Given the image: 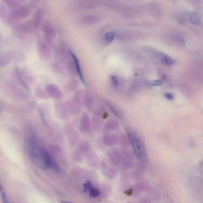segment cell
<instances>
[{
	"label": "cell",
	"instance_id": "6da1fadb",
	"mask_svg": "<svg viewBox=\"0 0 203 203\" xmlns=\"http://www.w3.org/2000/svg\"><path fill=\"white\" fill-rule=\"evenodd\" d=\"M30 138L28 142V150L31 160L41 168L46 170L51 167L52 159L48 152L41 148L35 140Z\"/></svg>",
	"mask_w": 203,
	"mask_h": 203
},
{
	"label": "cell",
	"instance_id": "603a6c76",
	"mask_svg": "<svg viewBox=\"0 0 203 203\" xmlns=\"http://www.w3.org/2000/svg\"><path fill=\"white\" fill-rule=\"evenodd\" d=\"M14 56L13 61L16 63H23L25 60V55L22 52L18 51H14Z\"/></svg>",
	"mask_w": 203,
	"mask_h": 203
},
{
	"label": "cell",
	"instance_id": "8fae6325",
	"mask_svg": "<svg viewBox=\"0 0 203 203\" xmlns=\"http://www.w3.org/2000/svg\"><path fill=\"white\" fill-rule=\"evenodd\" d=\"M16 28L17 32L23 34L30 33L36 29L32 20L26 21Z\"/></svg>",
	"mask_w": 203,
	"mask_h": 203
},
{
	"label": "cell",
	"instance_id": "52a82bcc",
	"mask_svg": "<svg viewBox=\"0 0 203 203\" xmlns=\"http://www.w3.org/2000/svg\"><path fill=\"white\" fill-rule=\"evenodd\" d=\"M45 90L49 96L54 99H60L62 97L60 89L56 84H50L46 86Z\"/></svg>",
	"mask_w": 203,
	"mask_h": 203
},
{
	"label": "cell",
	"instance_id": "8d00e7d4",
	"mask_svg": "<svg viewBox=\"0 0 203 203\" xmlns=\"http://www.w3.org/2000/svg\"><path fill=\"white\" fill-rule=\"evenodd\" d=\"M17 1H19V2H24V1H26V0H17Z\"/></svg>",
	"mask_w": 203,
	"mask_h": 203
},
{
	"label": "cell",
	"instance_id": "4fadbf2b",
	"mask_svg": "<svg viewBox=\"0 0 203 203\" xmlns=\"http://www.w3.org/2000/svg\"><path fill=\"white\" fill-rule=\"evenodd\" d=\"M155 56L160 62L166 65H173L176 63L175 60L174 59L172 58L166 54L161 52L156 53Z\"/></svg>",
	"mask_w": 203,
	"mask_h": 203
},
{
	"label": "cell",
	"instance_id": "f546056e",
	"mask_svg": "<svg viewBox=\"0 0 203 203\" xmlns=\"http://www.w3.org/2000/svg\"><path fill=\"white\" fill-rule=\"evenodd\" d=\"M51 167H52L54 170L55 171H56L58 172L61 171V169H60V166H59L58 165L55 161L53 159H52Z\"/></svg>",
	"mask_w": 203,
	"mask_h": 203
},
{
	"label": "cell",
	"instance_id": "d6a6232c",
	"mask_svg": "<svg viewBox=\"0 0 203 203\" xmlns=\"http://www.w3.org/2000/svg\"><path fill=\"white\" fill-rule=\"evenodd\" d=\"M111 80L112 82V84L113 86L115 87H117L119 85V82L118 78L116 76H111Z\"/></svg>",
	"mask_w": 203,
	"mask_h": 203
},
{
	"label": "cell",
	"instance_id": "ba28073f",
	"mask_svg": "<svg viewBox=\"0 0 203 203\" xmlns=\"http://www.w3.org/2000/svg\"><path fill=\"white\" fill-rule=\"evenodd\" d=\"M14 51L7 50L3 52L0 56V64L2 67L7 66L11 62L13 61Z\"/></svg>",
	"mask_w": 203,
	"mask_h": 203
},
{
	"label": "cell",
	"instance_id": "7402d4cb",
	"mask_svg": "<svg viewBox=\"0 0 203 203\" xmlns=\"http://www.w3.org/2000/svg\"><path fill=\"white\" fill-rule=\"evenodd\" d=\"M117 36H118V34L115 31L108 32L104 36V41L107 44L111 43Z\"/></svg>",
	"mask_w": 203,
	"mask_h": 203
},
{
	"label": "cell",
	"instance_id": "1f68e13d",
	"mask_svg": "<svg viewBox=\"0 0 203 203\" xmlns=\"http://www.w3.org/2000/svg\"><path fill=\"white\" fill-rule=\"evenodd\" d=\"M174 40L176 43L180 45L184 46L185 45V41L182 38L179 37H175L174 38Z\"/></svg>",
	"mask_w": 203,
	"mask_h": 203
},
{
	"label": "cell",
	"instance_id": "9c48e42d",
	"mask_svg": "<svg viewBox=\"0 0 203 203\" xmlns=\"http://www.w3.org/2000/svg\"><path fill=\"white\" fill-rule=\"evenodd\" d=\"M11 91L16 96L22 99H27L28 98L27 93L14 82H10L8 84Z\"/></svg>",
	"mask_w": 203,
	"mask_h": 203
},
{
	"label": "cell",
	"instance_id": "cb8c5ba5",
	"mask_svg": "<svg viewBox=\"0 0 203 203\" xmlns=\"http://www.w3.org/2000/svg\"><path fill=\"white\" fill-rule=\"evenodd\" d=\"M93 100L92 97L88 93H85L84 94L83 104L84 106L87 108H90L92 106Z\"/></svg>",
	"mask_w": 203,
	"mask_h": 203
},
{
	"label": "cell",
	"instance_id": "7c38bea8",
	"mask_svg": "<svg viewBox=\"0 0 203 203\" xmlns=\"http://www.w3.org/2000/svg\"><path fill=\"white\" fill-rule=\"evenodd\" d=\"M55 110L56 115L60 119H65L68 117L69 112L64 103L56 104Z\"/></svg>",
	"mask_w": 203,
	"mask_h": 203
},
{
	"label": "cell",
	"instance_id": "d4e9b609",
	"mask_svg": "<svg viewBox=\"0 0 203 203\" xmlns=\"http://www.w3.org/2000/svg\"><path fill=\"white\" fill-rule=\"evenodd\" d=\"M79 86L78 80L76 79H71L67 83V87L69 90L74 91L77 89Z\"/></svg>",
	"mask_w": 203,
	"mask_h": 203
},
{
	"label": "cell",
	"instance_id": "d6986e66",
	"mask_svg": "<svg viewBox=\"0 0 203 203\" xmlns=\"http://www.w3.org/2000/svg\"><path fill=\"white\" fill-rule=\"evenodd\" d=\"M36 96L38 99L41 100H47L49 95L45 89L41 87H38L36 91Z\"/></svg>",
	"mask_w": 203,
	"mask_h": 203
},
{
	"label": "cell",
	"instance_id": "44dd1931",
	"mask_svg": "<svg viewBox=\"0 0 203 203\" xmlns=\"http://www.w3.org/2000/svg\"><path fill=\"white\" fill-rule=\"evenodd\" d=\"M89 118L87 114L82 115L81 120V127L84 131H86L89 127Z\"/></svg>",
	"mask_w": 203,
	"mask_h": 203
},
{
	"label": "cell",
	"instance_id": "836d02e7",
	"mask_svg": "<svg viewBox=\"0 0 203 203\" xmlns=\"http://www.w3.org/2000/svg\"><path fill=\"white\" fill-rule=\"evenodd\" d=\"M93 187L92 185L91 182L89 181H87L84 184V190L85 191H89V190Z\"/></svg>",
	"mask_w": 203,
	"mask_h": 203
},
{
	"label": "cell",
	"instance_id": "e0dca14e",
	"mask_svg": "<svg viewBox=\"0 0 203 203\" xmlns=\"http://www.w3.org/2000/svg\"><path fill=\"white\" fill-rule=\"evenodd\" d=\"M105 103L106 105L108 106V108H109L111 112L115 117H116L118 119H123L124 117L123 114L120 110L118 107L115 106L112 103L110 102L106 101Z\"/></svg>",
	"mask_w": 203,
	"mask_h": 203
},
{
	"label": "cell",
	"instance_id": "4316f807",
	"mask_svg": "<svg viewBox=\"0 0 203 203\" xmlns=\"http://www.w3.org/2000/svg\"><path fill=\"white\" fill-rule=\"evenodd\" d=\"M95 21L94 17L91 15H85L82 17L81 19V22L84 24H91L93 23Z\"/></svg>",
	"mask_w": 203,
	"mask_h": 203
},
{
	"label": "cell",
	"instance_id": "2e32d148",
	"mask_svg": "<svg viewBox=\"0 0 203 203\" xmlns=\"http://www.w3.org/2000/svg\"><path fill=\"white\" fill-rule=\"evenodd\" d=\"M64 104L70 114L75 115L81 112L80 105L76 104L74 101H66L64 102Z\"/></svg>",
	"mask_w": 203,
	"mask_h": 203
},
{
	"label": "cell",
	"instance_id": "83f0119b",
	"mask_svg": "<svg viewBox=\"0 0 203 203\" xmlns=\"http://www.w3.org/2000/svg\"><path fill=\"white\" fill-rule=\"evenodd\" d=\"M8 6L11 8H16L19 6V2L17 0H2Z\"/></svg>",
	"mask_w": 203,
	"mask_h": 203
},
{
	"label": "cell",
	"instance_id": "9a60e30c",
	"mask_svg": "<svg viewBox=\"0 0 203 203\" xmlns=\"http://www.w3.org/2000/svg\"><path fill=\"white\" fill-rule=\"evenodd\" d=\"M56 57L59 61H64L67 58V52L65 45L63 43H60L56 49Z\"/></svg>",
	"mask_w": 203,
	"mask_h": 203
},
{
	"label": "cell",
	"instance_id": "ac0fdd59",
	"mask_svg": "<svg viewBox=\"0 0 203 203\" xmlns=\"http://www.w3.org/2000/svg\"><path fill=\"white\" fill-rule=\"evenodd\" d=\"M71 60H69L68 63H67V71L70 75L75 76L77 75V70L76 69V63H75L74 59L71 56Z\"/></svg>",
	"mask_w": 203,
	"mask_h": 203
},
{
	"label": "cell",
	"instance_id": "5bb4252c",
	"mask_svg": "<svg viewBox=\"0 0 203 203\" xmlns=\"http://www.w3.org/2000/svg\"><path fill=\"white\" fill-rule=\"evenodd\" d=\"M68 52L70 55L71 56V57L73 58V59H74L75 63H76V69H77V75H78L79 77H80V80H81V81L82 82L83 84H84L85 86H87V84L86 82L84 75H83L81 66H80V63H79L78 58H77V56H76L75 54L72 50H70H70H68Z\"/></svg>",
	"mask_w": 203,
	"mask_h": 203
},
{
	"label": "cell",
	"instance_id": "30bf717a",
	"mask_svg": "<svg viewBox=\"0 0 203 203\" xmlns=\"http://www.w3.org/2000/svg\"><path fill=\"white\" fill-rule=\"evenodd\" d=\"M45 15L44 9L42 7L38 8L34 12L32 20L36 29H37L42 23Z\"/></svg>",
	"mask_w": 203,
	"mask_h": 203
},
{
	"label": "cell",
	"instance_id": "7a4b0ae2",
	"mask_svg": "<svg viewBox=\"0 0 203 203\" xmlns=\"http://www.w3.org/2000/svg\"><path fill=\"white\" fill-rule=\"evenodd\" d=\"M125 130L135 156L142 163H147L148 161L147 152L142 139L133 129L128 127L126 128Z\"/></svg>",
	"mask_w": 203,
	"mask_h": 203
},
{
	"label": "cell",
	"instance_id": "277c9868",
	"mask_svg": "<svg viewBox=\"0 0 203 203\" xmlns=\"http://www.w3.org/2000/svg\"><path fill=\"white\" fill-rule=\"evenodd\" d=\"M41 29L44 38L46 43L53 42L56 37V32L53 25L50 21L46 20L42 24Z\"/></svg>",
	"mask_w": 203,
	"mask_h": 203
},
{
	"label": "cell",
	"instance_id": "ffe728a7",
	"mask_svg": "<svg viewBox=\"0 0 203 203\" xmlns=\"http://www.w3.org/2000/svg\"><path fill=\"white\" fill-rule=\"evenodd\" d=\"M84 94L81 90H79L76 91L73 97V101L76 104L80 106L83 104Z\"/></svg>",
	"mask_w": 203,
	"mask_h": 203
},
{
	"label": "cell",
	"instance_id": "3957f363",
	"mask_svg": "<svg viewBox=\"0 0 203 203\" xmlns=\"http://www.w3.org/2000/svg\"><path fill=\"white\" fill-rule=\"evenodd\" d=\"M15 78L24 88L28 89L29 85L34 81V77L31 72L26 69L16 68L14 71Z\"/></svg>",
	"mask_w": 203,
	"mask_h": 203
},
{
	"label": "cell",
	"instance_id": "e575fe53",
	"mask_svg": "<svg viewBox=\"0 0 203 203\" xmlns=\"http://www.w3.org/2000/svg\"><path fill=\"white\" fill-rule=\"evenodd\" d=\"M164 96L168 100H173L174 99V97L173 94L170 93H166L164 94Z\"/></svg>",
	"mask_w": 203,
	"mask_h": 203
},
{
	"label": "cell",
	"instance_id": "8992f818",
	"mask_svg": "<svg viewBox=\"0 0 203 203\" xmlns=\"http://www.w3.org/2000/svg\"><path fill=\"white\" fill-rule=\"evenodd\" d=\"M38 54L40 58L45 61L50 60L53 56L50 48L47 44L43 41H41L39 43Z\"/></svg>",
	"mask_w": 203,
	"mask_h": 203
},
{
	"label": "cell",
	"instance_id": "5b68a950",
	"mask_svg": "<svg viewBox=\"0 0 203 203\" xmlns=\"http://www.w3.org/2000/svg\"><path fill=\"white\" fill-rule=\"evenodd\" d=\"M31 10L29 7L26 5L18 6L12 10L9 15L15 19H21L28 18L30 15Z\"/></svg>",
	"mask_w": 203,
	"mask_h": 203
},
{
	"label": "cell",
	"instance_id": "d590c367",
	"mask_svg": "<svg viewBox=\"0 0 203 203\" xmlns=\"http://www.w3.org/2000/svg\"><path fill=\"white\" fill-rule=\"evenodd\" d=\"M1 195H2V198L4 202L5 203H7V198L6 196V195L4 191H1Z\"/></svg>",
	"mask_w": 203,
	"mask_h": 203
},
{
	"label": "cell",
	"instance_id": "484cf974",
	"mask_svg": "<svg viewBox=\"0 0 203 203\" xmlns=\"http://www.w3.org/2000/svg\"><path fill=\"white\" fill-rule=\"evenodd\" d=\"M190 22L194 25H198L200 23V19L198 14L195 12L190 13L189 15Z\"/></svg>",
	"mask_w": 203,
	"mask_h": 203
},
{
	"label": "cell",
	"instance_id": "4dcf8cb0",
	"mask_svg": "<svg viewBox=\"0 0 203 203\" xmlns=\"http://www.w3.org/2000/svg\"><path fill=\"white\" fill-rule=\"evenodd\" d=\"M162 84V81L160 80H156L149 82V84L152 86H159Z\"/></svg>",
	"mask_w": 203,
	"mask_h": 203
},
{
	"label": "cell",
	"instance_id": "f1b7e54d",
	"mask_svg": "<svg viewBox=\"0 0 203 203\" xmlns=\"http://www.w3.org/2000/svg\"><path fill=\"white\" fill-rule=\"evenodd\" d=\"M88 191L89 192V195L91 198H97L100 194L99 190L97 188H94L93 187H92Z\"/></svg>",
	"mask_w": 203,
	"mask_h": 203
}]
</instances>
